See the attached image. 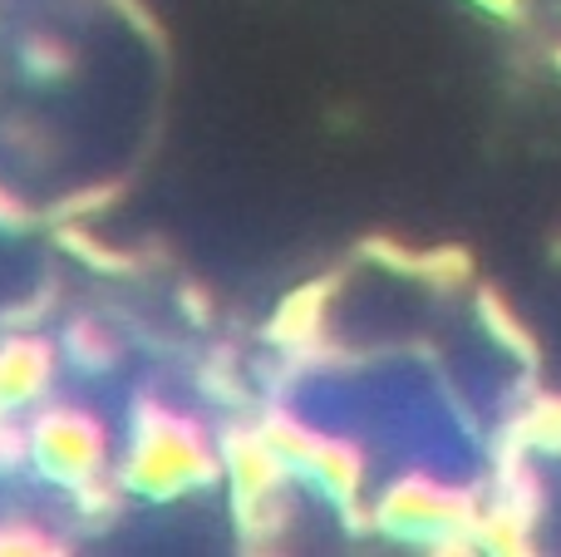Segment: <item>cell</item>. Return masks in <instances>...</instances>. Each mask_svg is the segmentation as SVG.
I'll list each match as a JSON object with an SVG mask.
<instances>
[{
    "label": "cell",
    "instance_id": "6da1fadb",
    "mask_svg": "<svg viewBox=\"0 0 561 557\" xmlns=\"http://www.w3.org/2000/svg\"><path fill=\"white\" fill-rule=\"evenodd\" d=\"M213 469H217V459L203 444V434L187 420L163 414V410H153V420L138 424L134 444H128V454H124V484L158 503L203 489V484L213 479Z\"/></svg>",
    "mask_w": 561,
    "mask_h": 557
},
{
    "label": "cell",
    "instance_id": "7a4b0ae2",
    "mask_svg": "<svg viewBox=\"0 0 561 557\" xmlns=\"http://www.w3.org/2000/svg\"><path fill=\"white\" fill-rule=\"evenodd\" d=\"M25 459L59 489H89L108 464V434L69 405L39 410L25 424Z\"/></svg>",
    "mask_w": 561,
    "mask_h": 557
},
{
    "label": "cell",
    "instance_id": "3957f363",
    "mask_svg": "<svg viewBox=\"0 0 561 557\" xmlns=\"http://www.w3.org/2000/svg\"><path fill=\"white\" fill-rule=\"evenodd\" d=\"M45 380H49V351L39 341L0 345V420L10 410H25L30 400H39Z\"/></svg>",
    "mask_w": 561,
    "mask_h": 557
},
{
    "label": "cell",
    "instance_id": "277c9868",
    "mask_svg": "<svg viewBox=\"0 0 561 557\" xmlns=\"http://www.w3.org/2000/svg\"><path fill=\"white\" fill-rule=\"evenodd\" d=\"M69 355H75L84 371H104V365L114 361V341H108L99 326H75V331H69Z\"/></svg>",
    "mask_w": 561,
    "mask_h": 557
}]
</instances>
